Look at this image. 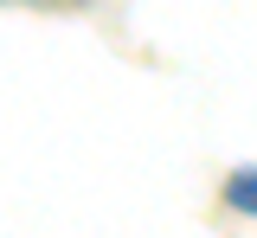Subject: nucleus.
I'll return each mask as SVG.
<instances>
[{"mask_svg":"<svg viewBox=\"0 0 257 238\" xmlns=\"http://www.w3.org/2000/svg\"><path fill=\"white\" fill-rule=\"evenodd\" d=\"M231 193H238V206H251V212H257V174H238Z\"/></svg>","mask_w":257,"mask_h":238,"instance_id":"f257e3e1","label":"nucleus"}]
</instances>
